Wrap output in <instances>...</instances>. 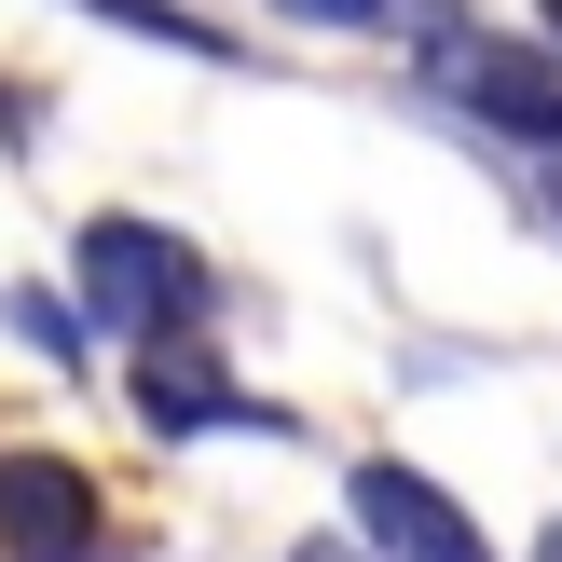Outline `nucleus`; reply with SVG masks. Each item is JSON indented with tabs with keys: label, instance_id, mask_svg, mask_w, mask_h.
I'll return each instance as SVG.
<instances>
[{
	"label": "nucleus",
	"instance_id": "obj_1",
	"mask_svg": "<svg viewBox=\"0 0 562 562\" xmlns=\"http://www.w3.org/2000/svg\"><path fill=\"white\" fill-rule=\"evenodd\" d=\"M69 261H82V316H97V329H124V344H179V329H206V261H192L165 220L97 206Z\"/></svg>",
	"mask_w": 562,
	"mask_h": 562
},
{
	"label": "nucleus",
	"instance_id": "obj_3",
	"mask_svg": "<svg viewBox=\"0 0 562 562\" xmlns=\"http://www.w3.org/2000/svg\"><path fill=\"white\" fill-rule=\"evenodd\" d=\"M137 412H151V439H274V426H289L274 398H247V384L206 357V329L137 344Z\"/></svg>",
	"mask_w": 562,
	"mask_h": 562
},
{
	"label": "nucleus",
	"instance_id": "obj_6",
	"mask_svg": "<svg viewBox=\"0 0 562 562\" xmlns=\"http://www.w3.org/2000/svg\"><path fill=\"white\" fill-rule=\"evenodd\" d=\"M82 14H110V27H137V42H179V55H206V69H220V55H234V42H220L206 14H165V0H82Z\"/></svg>",
	"mask_w": 562,
	"mask_h": 562
},
{
	"label": "nucleus",
	"instance_id": "obj_11",
	"mask_svg": "<svg viewBox=\"0 0 562 562\" xmlns=\"http://www.w3.org/2000/svg\"><path fill=\"white\" fill-rule=\"evenodd\" d=\"M536 14H549V27H562V0H536Z\"/></svg>",
	"mask_w": 562,
	"mask_h": 562
},
{
	"label": "nucleus",
	"instance_id": "obj_4",
	"mask_svg": "<svg viewBox=\"0 0 562 562\" xmlns=\"http://www.w3.org/2000/svg\"><path fill=\"white\" fill-rule=\"evenodd\" d=\"M344 508H357V536H371V562H494V536L453 508V494L426 481V467H398V453H371L344 481Z\"/></svg>",
	"mask_w": 562,
	"mask_h": 562
},
{
	"label": "nucleus",
	"instance_id": "obj_10",
	"mask_svg": "<svg viewBox=\"0 0 562 562\" xmlns=\"http://www.w3.org/2000/svg\"><path fill=\"white\" fill-rule=\"evenodd\" d=\"M536 562H562V521H549V536H536Z\"/></svg>",
	"mask_w": 562,
	"mask_h": 562
},
{
	"label": "nucleus",
	"instance_id": "obj_9",
	"mask_svg": "<svg viewBox=\"0 0 562 562\" xmlns=\"http://www.w3.org/2000/svg\"><path fill=\"white\" fill-rule=\"evenodd\" d=\"M55 562H137V549H124V536H97V549H55Z\"/></svg>",
	"mask_w": 562,
	"mask_h": 562
},
{
	"label": "nucleus",
	"instance_id": "obj_12",
	"mask_svg": "<svg viewBox=\"0 0 562 562\" xmlns=\"http://www.w3.org/2000/svg\"><path fill=\"white\" fill-rule=\"evenodd\" d=\"M549 206H562V179H549Z\"/></svg>",
	"mask_w": 562,
	"mask_h": 562
},
{
	"label": "nucleus",
	"instance_id": "obj_2",
	"mask_svg": "<svg viewBox=\"0 0 562 562\" xmlns=\"http://www.w3.org/2000/svg\"><path fill=\"white\" fill-rule=\"evenodd\" d=\"M426 82L467 110V124H494V137H536V151H562V55L453 27V42H426Z\"/></svg>",
	"mask_w": 562,
	"mask_h": 562
},
{
	"label": "nucleus",
	"instance_id": "obj_5",
	"mask_svg": "<svg viewBox=\"0 0 562 562\" xmlns=\"http://www.w3.org/2000/svg\"><path fill=\"white\" fill-rule=\"evenodd\" d=\"M0 536L14 562H55V549H97V481H82L69 453H0Z\"/></svg>",
	"mask_w": 562,
	"mask_h": 562
},
{
	"label": "nucleus",
	"instance_id": "obj_7",
	"mask_svg": "<svg viewBox=\"0 0 562 562\" xmlns=\"http://www.w3.org/2000/svg\"><path fill=\"white\" fill-rule=\"evenodd\" d=\"M0 316H14L27 344H42V357H82V302H55V289H14Z\"/></svg>",
	"mask_w": 562,
	"mask_h": 562
},
{
	"label": "nucleus",
	"instance_id": "obj_8",
	"mask_svg": "<svg viewBox=\"0 0 562 562\" xmlns=\"http://www.w3.org/2000/svg\"><path fill=\"white\" fill-rule=\"evenodd\" d=\"M289 562H371V536H302Z\"/></svg>",
	"mask_w": 562,
	"mask_h": 562
}]
</instances>
